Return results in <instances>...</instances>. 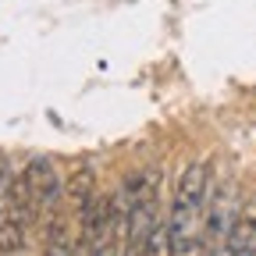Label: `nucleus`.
I'll use <instances>...</instances> for the list:
<instances>
[{"mask_svg": "<svg viewBox=\"0 0 256 256\" xmlns=\"http://www.w3.org/2000/svg\"><path fill=\"white\" fill-rule=\"evenodd\" d=\"M206 196H210V164H206V160H188L185 171H182V178H178L171 217H168V232H171L174 256H188L192 249H196V242L203 235Z\"/></svg>", "mask_w": 256, "mask_h": 256, "instance_id": "f257e3e1", "label": "nucleus"}, {"mask_svg": "<svg viewBox=\"0 0 256 256\" xmlns=\"http://www.w3.org/2000/svg\"><path fill=\"white\" fill-rule=\"evenodd\" d=\"M89 256H124L128 249V214H124V196H104L96 200L92 224L86 242Z\"/></svg>", "mask_w": 256, "mask_h": 256, "instance_id": "f03ea898", "label": "nucleus"}, {"mask_svg": "<svg viewBox=\"0 0 256 256\" xmlns=\"http://www.w3.org/2000/svg\"><path fill=\"white\" fill-rule=\"evenodd\" d=\"M22 185L28 192V203H32V217H54V206L60 203V174L50 160L36 156L28 160V168L22 174Z\"/></svg>", "mask_w": 256, "mask_h": 256, "instance_id": "7ed1b4c3", "label": "nucleus"}, {"mask_svg": "<svg viewBox=\"0 0 256 256\" xmlns=\"http://www.w3.org/2000/svg\"><path fill=\"white\" fill-rule=\"evenodd\" d=\"M25 246V220L14 206V171L8 160H0V249L18 252Z\"/></svg>", "mask_w": 256, "mask_h": 256, "instance_id": "20e7f679", "label": "nucleus"}, {"mask_svg": "<svg viewBox=\"0 0 256 256\" xmlns=\"http://www.w3.org/2000/svg\"><path fill=\"white\" fill-rule=\"evenodd\" d=\"M238 217V203H235V185H220L214 188V196H206V210H203V228L210 238V249H220L228 242V232Z\"/></svg>", "mask_w": 256, "mask_h": 256, "instance_id": "39448f33", "label": "nucleus"}, {"mask_svg": "<svg viewBox=\"0 0 256 256\" xmlns=\"http://www.w3.org/2000/svg\"><path fill=\"white\" fill-rule=\"evenodd\" d=\"M224 246H228V256H256V200L249 203V210H238Z\"/></svg>", "mask_w": 256, "mask_h": 256, "instance_id": "423d86ee", "label": "nucleus"}, {"mask_svg": "<svg viewBox=\"0 0 256 256\" xmlns=\"http://www.w3.org/2000/svg\"><path fill=\"white\" fill-rule=\"evenodd\" d=\"M72 252H75V246L68 238V228H64L60 217H54L50 228H46V249H43V256H72Z\"/></svg>", "mask_w": 256, "mask_h": 256, "instance_id": "0eeeda50", "label": "nucleus"}, {"mask_svg": "<svg viewBox=\"0 0 256 256\" xmlns=\"http://www.w3.org/2000/svg\"><path fill=\"white\" fill-rule=\"evenodd\" d=\"M0 256H4V249H0Z\"/></svg>", "mask_w": 256, "mask_h": 256, "instance_id": "6e6552de", "label": "nucleus"}, {"mask_svg": "<svg viewBox=\"0 0 256 256\" xmlns=\"http://www.w3.org/2000/svg\"><path fill=\"white\" fill-rule=\"evenodd\" d=\"M72 256H78V252H72Z\"/></svg>", "mask_w": 256, "mask_h": 256, "instance_id": "1a4fd4ad", "label": "nucleus"}]
</instances>
